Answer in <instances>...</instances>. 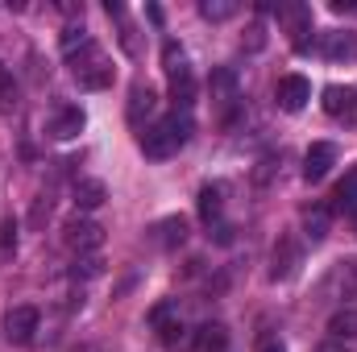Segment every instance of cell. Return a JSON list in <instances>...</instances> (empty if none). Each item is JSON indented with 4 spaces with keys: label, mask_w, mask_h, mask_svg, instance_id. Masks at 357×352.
Wrapping results in <instances>:
<instances>
[{
    "label": "cell",
    "mask_w": 357,
    "mask_h": 352,
    "mask_svg": "<svg viewBox=\"0 0 357 352\" xmlns=\"http://www.w3.org/2000/svg\"><path fill=\"white\" fill-rule=\"evenodd\" d=\"M38 307H13L8 311V319H4V332H8V340L13 344H29L33 340V332H38Z\"/></svg>",
    "instance_id": "11"
},
{
    "label": "cell",
    "mask_w": 357,
    "mask_h": 352,
    "mask_svg": "<svg viewBox=\"0 0 357 352\" xmlns=\"http://www.w3.org/2000/svg\"><path fill=\"white\" fill-rule=\"evenodd\" d=\"M274 13H278V21L287 25L295 50H312V38H307V33H312V8H303V4H278Z\"/></svg>",
    "instance_id": "7"
},
{
    "label": "cell",
    "mask_w": 357,
    "mask_h": 352,
    "mask_svg": "<svg viewBox=\"0 0 357 352\" xmlns=\"http://www.w3.org/2000/svg\"><path fill=\"white\" fill-rule=\"evenodd\" d=\"M154 108H158V91L154 88H142V83H137V88L129 91V125H133V129L146 133V120L154 116Z\"/></svg>",
    "instance_id": "14"
},
{
    "label": "cell",
    "mask_w": 357,
    "mask_h": 352,
    "mask_svg": "<svg viewBox=\"0 0 357 352\" xmlns=\"http://www.w3.org/2000/svg\"><path fill=\"white\" fill-rule=\"evenodd\" d=\"M154 241L162 245V249H175L187 241V220L183 216H167V220H158L154 224Z\"/></svg>",
    "instance_id": "16"
},
{
    "label": "cell",
    "mask_w": 357,
    "mask_h": 352,
    "mask_svg": "<svg viewBox=\"0 0 357 352\" xmlns=\"http://www.w3.org/2000/svg\"><path fill=\"white\" fill-rule=\"evenodd\" d=\"M333 199H337V207H341V211H354V207H357V170L345 178L337 191H333Z\"/></svg>",
    "instance_id": "25"
},
{
    "label": "cell",
    "mask_w": 357,
    "mask_h": 352,
    "mask_svg": "<svg viewBox=\"0 0 357 352\" xmlns=\"http://www.w3.org/2000/svg\"><path fill=\"white\" fill-rule=\"evenodd\" d=\"M108 17H116V21H121V50L137 58V54H142V38H137V25L125 17V8H121V4H108Z\"/></svg>",
    "instance_id": "19"
},
{
    "label": "cell",
    "mask_w": 357,
    "mask_h": 352,
    "mask_svg": "<svg viewBox=\"0 0 357 352\" xmlns=\"http://www.w3.org/2000/svg\"><path fill=\"white\" fill-rule=\"evenodd\" d=\"M84 125H88L84 108H59V112L50 116L46 133H50L54 141H71V137H79V133H84Z\"/></svg>",
    "instance_id": "12"
},
{
    "label": "cell",
    "mask_w": 357,
    "mask_h": 352,
    "mask_svg": "<svg viewBox=\"0 0 357 352\" xmlns=\"http://www.w3.org/2000/svg\"><path fill=\"white\" fill-rule=\"evenodd\" d=\"M0 112H17V83L4 63H0Z\"/></svg>",
    "instance_id": "23"
},
{
    "label": "cell",
    "mask_w": 357,
    "mask_h": 352,
    "mask_svg": "<svg viewBox=\"0 0 357 352\" xmlns=\"http://www.w3.org/2000/svg\"><path fill=\"white\" fill-rule=\"evenodd\" d=\"M212 108H216V116L220 120H229L233 112H237V104H241V88H237V75L229 71V67H220V71H212Z\"/></svg>",
    "instance_id": "4"
},
{
    "label": "cell",
    "mask_w": 357,
    "mask_h": 352,
    "mask_svg": "<svg viewBox=\"0 0 357 352\" xmlns=\"http://www.w3.org/2000/svg\"><path fill=\"white\" fill-rule=\"evenodd\" d=\"M71 75H75V83L84 91H104L112 83V58L91 42V46H84V50L71 58Z\"/></svg>",
    "instance_id": "3"
},
{
    "label": "cell",
    "mask_w": 357,
    "mask_h": 352,
    "mask_svg": "<svg viewBox=\"0 0 357 352\" xmlns=\"http://www.w3.org/2000/svg\"><path fill=\"white\" fill-rule=\"evenodd\" d=\"M333 162H337V145L316 141V145L303 154V178H307V182H320V178L333 170Z\"/></svg>",
    "instance_id": "13"
},
{
    "label": "cell",
    "mask_w": 357,
    "mask_h": 352,
    "mask_svg": "<svg viewBox=\"0 0 357 352\" xmlns=\"http://www.w3.org/2000/svg\"><path fill=\"white\" fill-rule=\"evenodd\" d=\"M59 42H63V54H71V58H75L84 46H91V38H88V29H84V25H67Z\"/></svg>",
    "instance_id": "22"
},
{
    "label": "cell",
    "mask_w": 357,
    "mask_h": 352,
    "mask_svg": "<svg viewBox=\"0 0 357 352\" xmlns=\"http://www.w3.org/2000/svg\"><path fill=\"white\" fill-rule=\"evenodd\" d=\"M320 294L324 298H337V303H349V298H357V262H337L333 269H328V278L320 282Z\"/></svg>",
    "instance_id": "5"
},
{
    "label": "cell",
    "mask_w": 357,
    "mask_h": 352,
    "mask_svg": "<svg viewBox=\"0 0 357 352\" xmlns=\"http://www.w3.org/2000/svg\"><path fill=\"white\" fill-rule=\"evenodd\" d=\"M274 99H278L282 112H303L307 99H312V83H307L303 75H282L278 88H274Z\"/></svg>",
    "instance_id": "8"
},
{
    "label": "cell",
    "mask_w": 357,
    "mask_h": 352,
    "mask_svg": "<svg viewBox=\"0 0 357 352\" xmlns=\"http://www.w3.org/2000/svg\"><path fill=\"white\" fill-rule=\"evenodd\" d=\"M220 211H225V182H208V186L199 191V220L212 224Z\"/></svg>",
    "instance_id": "18"
},
{
    "label": "cell",
    "mask_w": 357,
    "mask_h": 352,
    "mask_svg": "<svg viewBox=\"0 0 357 352\" xmlns=\"http://www.w3.org/2000/svg\"><path fill=\"white\" fill-rule=\"evenodd\" d=\"M63 245L71 249V253H91V249H100L104 245V228L100 224H91V220H67L63 224Z\"/></svg>",
    "instance_id": "6"
},
{
    "label": "cell",
    "mask_w": 357,
    "mask_h": 352,
    "mask_svg": "<svg viewBox=\"0 0 357 352\" xmlns=\"http://www.w3.org/2000/svg\"><path fill=\"white\" fill-rule=\"evenodd\" d=\"M320 54L328 63H357V33H349V29L320 33Z\"/></svg>",
    "instance_id": "10"
},
{
    "label": "cell",
    "mask_w": 357,
    "mask_h": 352,
    "mask_svg": "<svg viewBox=\"0 0 357 352\" xmlns=\"http://www.w3.org/2000/svg\"><path fill=\"white\" fill-rule=\"evenodd\" d=\"M199 13H204L208 21H229V17L237 13V4H233V0H204Z\"/></svg>",
    "instance_id": "26"
},
{
    "label": "cell",
    "mask_w": 357,
    "mask_h": 352,
    "mask_svg": "<svg viewBox=\"0 0 357 352\" xmlns=\"http://www.w3.org/2000/svg\"><path fill=\"white\" fill-rule=\"evenodd\" d=\"M328 332H333V340H357V311L354 307L337 311V315L328 319Z\"/></svg>",
    "instance_id": "21"
},
{
    "label": "cell",
    "mask_w": 357,
    "mask_h": 352,
    "mask_svg": "<svg viewBox=\"0 0 357 352\" xmlns=\"http://www.w3.org/2000/svg\"><path fill=\"white\" fill-rule=\"evenodd\" d=\"M262 352H287V349H282V344H274V340H270V344H262Z\"/></svg>",
    "instance_id": "28"
},
{
    "label": "cell",
    "mask_w": 357,
    "mask_h": 352,
    "mask_svg": "<svg viewBox=\"0 0 357 352\" xmlns=\"http://www.w3.org/2000/svg\"><path fill=\"white\" fill-rule=\"evenodd\" d=\"M303 237H307L312 245H320V241L328 237V207H307V211H303Z\"/></svg>",
    "instance_id": "20"
},
{
    "label": "cell",
    "mask_w": 357,
    "mask_h": 352,
    "mask_svg": "<svg viewBox=\"0 0 357 352\" xmlns=\"http://www.w3.org/2000/svg\"><path fill=\"white\" fill-rule=\"evenodd\" d=\"M191 133H195L191 112H171V116H162L158 125H146V133H142L137 141H142V154H146V158L162 162V158H175L178 150L191 141Z\"/></svg>",
    "instance_id": "1"
},
{
    "label": "cell",
    "mask_w": 357,
    "mask_h": 352,
    "mask_svg": "<svg viewBox=\"0 0 357 352\" xmlns=\"http://www.w3.org/2000/svg\"><path fill=\"white\" fill-rule=\"evenodd\" d=\"M162 67H167V79H171V95H175L178 112L191 108L195 99V75H191V63H187V50L178 42H167L162 46Z\"/></svg>",
    "instance_id": "2"
},
{
    "label": "cell",
    "mask_w": 357,
    "mask_h": 352,
    "mask_svg": "<svg viewBox=\"0 0 357 352\" xmlns=\"http://www.w3.org/2000/svg\"><path fill=\"white\" fill-rule=\"evenodd\" d=\"M316 352H349V344H345V340H324Z\"/></svg>",
    "instance_id": "27"
},
{
    "label": "cell",
    "mask_w": 357,
    "mask_h": 352,
    "mask_svg": "<svg viewBox=\"0 0 357 352\" xmlns=\"http://www.w3.org/2000/svg\"><path fill=\"white\" fill-rule=\"evenodd\" d=\"M104 199H108V191H104L100 178H79V182H75V207H79V211H96Z\"/></svg>",
    "instance_id": "17"
},
{
    "label": "cell",
    "mask_w": 357,
    "mask_h": 352,
    "mask_svg": "<svg viewBox=\"0 0 357 352\" xmlns=\"http://www.w3.org/2000/svg\"><path fill=\"white\" fill-rule=\"evenodd\" d=\"M349 220H354V232H357V207H354V211H349Z\"/></svg>",
    "instance_id": "29"
},
{
    "label": "cell",
    "mask_w": 357,
    "mask_h": 352,
    "mask_svg": "<svg viewBox=\"0 0 357 352\" xmlns=\"http://www.w3.org/2000/svg\"><path fill=\"white\" fill-rule=\"evenodd\" d=\"M324 112L337 116V120H341V116H354L357 112V91L341 88V83H328V88H324Z\"/></svg>",
    "instance_id": "15"
},
{
    "label": "cell",
    "mask_w": 357,
    "mask_h": 352,
    "mask_svg": "<svg viewBox=\"0 0 357 352\" xmlns=\"http://www.w3.org/2000/svg\"><path fill=\"white\" fill-rule=\"evenodd\" d=\"M270 278L274 282H287V278H295V269L303 265V249H299V241L295 237H282L278 245H274V257H270Z\"/></svg>",
    "instance_id": "9"
},
{
    "label": "cell",
    "mask_w": 357,
    "mask_h": 352,
    "mask_svg": "<svg viewBox=\"0 0 357 352\" xmlns=\"http://www.w3.org/2000/svg\"><path fill=\"white\" fill-rule=\"evenodd\" d=\"M225 344H229V336H225V328H220V323L199 328V349H204V352H225Z\"/></svg>",
    "instance_id": "24"
}]
</instances>
